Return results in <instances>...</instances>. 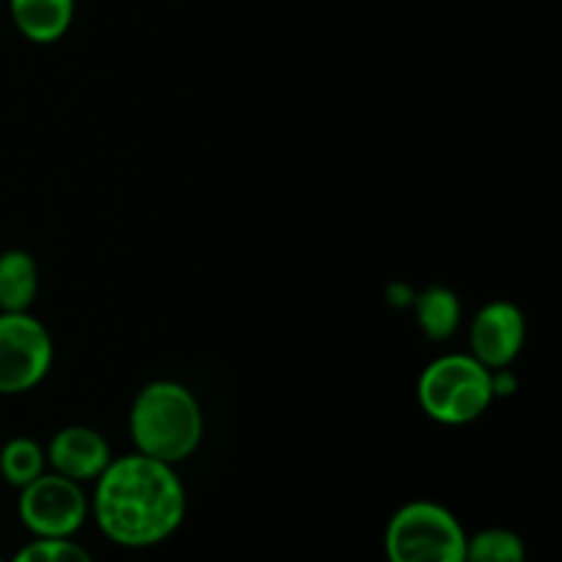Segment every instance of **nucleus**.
<instances>
[{
    "instance_id": "f257e3e1",
    "label": "nucleus",
    "mask_w": 562,
    "mask_h": 562,
    "mask_svg": "<svg viewBox=\"0 0 562 562\" xmlns=\"http://www.w3.org/2000/svg\"><path fill=\"white\" fill-rule=\"evenodd\" d=\"M91 510L110 541L146 549L179 530L187 516V492L173 464L135 453L110 461L97 477Z\"/></svg>"
},
{
    "instance_id": "f03ea898",
    "label": "nucleus",
    "mask_w": 562,
    "mask_h": 562,
    "mask_svg": "<svg viewBox=\"0 0 562 562\" xmlns=\"http://www.w3.org/2000/svg\"><path fill=\"white\" fill-rule=\"evenodd\" d=\"M130 431L137 453L179 464L203 439V412L195 395L179 382L159 379L137 393L130 412Z\"/></svg>"
},
{
    "instance_id": "7ed1b4c3",
    "label": "nucleus",
    "mask_w": 562,
    "mask_h": 562,
    "mask_svg": "<svg viewBox=\"0 0 562 562\" xmlns=\"http://www.w3.org/2000/svg\"><path fill=\"white\" fill-rule=\"evenodd\" d=\"M417 401L431 420L467 426L492 406V371L472 355L437 357L420 373Z\"/></svg>"
},
{
    "instance_id": "20e7f679",
    "label": "nucleus",
    "mask_w": 562,
    "mask_h": 562,
    "mask_svg": "<svg viewBox=\"0 0 562 562\" xmlns=\"http://www.w3.org/2000/svg\"><path fill=\"white\" fill-rule=\"evenodd\" d=\"M384 552L387 562H467V532L445 505L415 499L387 521Z\"/></svg>"
},
{
    "instance_id": "39448f33",
    "label": "nucleus",
    "mask_w": 562,
    "mask_h": 562,
    "mask_svg": "<svg viewBox=\"0 0 562 562\" xmlns=\"http://www.w3.org/2000/svg\"><path fill=\"white\" fill-rule=\"evenodd\" d=\"M53 366V338L31 313H0V395L38 387Z\"/></svg>"
},
{
    "instance_id": "423d86ee",
    "label": "nucleus",
    "mask_w": 562,
    "mask_h": 562,
    "mask_svg": "<svg viewBox=\"0 0 562 562\" xmlns=\"http://www.w3.org/2000/svg\"><path fill=\"white\" fill-rule=\"evenodd\" d=\"M20 519L36 538H71L91 510L80 483L42 472L36 481L20 488Z\"/></svg>"
},
{
    "instance_id": "0eeeda50",
    "label": "nucleus",
    "mask_w": 562,
    "mask_h": 562,
    "mask_svg": "<svg viewBox=\"0 0 562 562\" xmlns=\"http://www.w3.org/2000/svg\"><path fill=\"white\" fill-rule=\"evenodd\" d=\"M527 338L525 313L514 302L494 300L477 311L472 322V357L488 371L508 368L521 355Z\"/></svg>"
},
{
    "instance_id": "6e6552de",
    "label": "nucleus",
    "mask_w": 562,
    "mask_h": 562,
    "mask_svg": "<svg viewBox=\"0 0 562 562\" xmlns=\"http://www.w3.org/2000/svg\"><path fill=\"white\" fill-rule=\"evenodd\" d=\"M47 461L58 475L69 477V481H97L110 459V445L108 439L99 431L88 426H69L60 428L53 437L47 448Z\"/></svg>"
},
{
    "instance_id": "1a4fd4ad",
    "label": "nucleus",
    "mask_w": 562,
    "mask_h": 562,
    "mask_svg": "<svg viewBox=\"0 0 562 562\" xmlns=\"http://www.w3.org/2000/svg\"><path fill=\"white\" fill-rule=\"evenodd\" d=\"M16 31L33 44H53L64 38L75 20V0H9Z\"/></svg>"
},
{
    "instance_id": "9d476101",
    "label": "nucleus",
    "mask_w": 562,
    "mask_h": 562,
    "mask_svg": "<svg viewBox=\"0 0 562 562\" xmlns=\"http://www.w3.org/2000/svg\"><path fill=\"white\" fill-rule=\"evenodd\" d=\"M38 294L36 258L25 250L0 252V313L31 311Z\"/></svg>"
},
{
    "instance_id": "9b49d317",
    "label": "nucleus",
    "mask_w": 562,
    "mask_h": 562,
    "mask_svg": "<svg viewBox=\"0 0 562 562\" xmlns=\"http://www.w3.org/2000/svg\"><path fill=\"white\" fill-rule=\"evenodd\" d=\"M415 305L417 324H420L423 335L428 340H448L450 335L459 329L461 324V302L459 296L453 294L445 285H434V289H426L423 294H417L412 300Z\"/></svg>"
},
{
    "instance_id": "f8f14e48",
    "label": "nucleus",
    "mask_w": 562,
    "mask_h": 562,
    "mask_svg": "<svg viewBox=\"0 0 562 562\" xmlns=\"http://www.w3.org/2000/svg\"><path fill=\"white\" fill-rule=\"evenodd\" d=\"M47 456H44L42 445L31 437H14L3 445L0 450V475L9 486L22 488L31 481H36L44 472Z\"/></svg>"
},
{
    "instance_id": "ddd939ff",
    "label": "nucleus",
    "mask_w": 562,
    "mask_h": 562,
    "mask_svg": "<svg viewBox=\"0 0 562 562\" xmlns=\"http://www.w3.org/2000/svg\"><path fill=\"white\" fill-rule=\"evenodd\" d=\"M527 549L519 532L505 527H486V530L467 536V562H525Z\"/></svg>"
},
{
    "instance_id": "4468645a",
    "label": "nucleus",
    "mask_w": 562,
    "mask_h": 562,
    "mask_svg": "<svg viewBox=\"0 0 562 562\" xmlns=\"http://www.w3.org/2000/svg\"><path fill=\"white\" fill-rule=\"evenodd\" d=\"M11 562H93L91 554L71 538H33Z\"/></svg>"
},
{
    "instance_id": "2eb2a0df",
    "label": "nucleus",
    "mask_w": 562,
    "mask_h": 562,
    "mask_svg": "<svg viewBox=\"0 0 562 562\" xmlns=\"http://www.w3.org/2000/svg\"><path fill=\"white\" fill-rule=\"evenodd\" d=\"M516 387H519V379L514 376L510 368H497V371H492L494 398H508V395L516 393Z\"/></svg>"
},
{
    "instance_id": "dca6fc26",
    "label": "nucleus",
    "mask_w": 562,
    "mask_h": 562,
    "mask_svg": "<svg viewBox=\"0 0 562 562\" xmlns=\"http://www.w3.org/2000/svg\"><path fill=\"white\" fill-rule=\"evenodd\" d=\"M0 562H5V560H3V558H0Z\"/></svg>"
}]
</instances>
